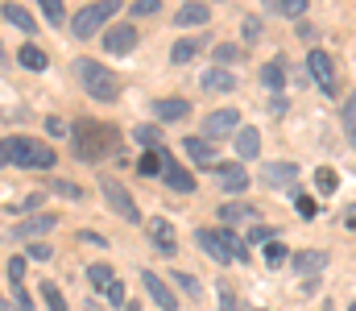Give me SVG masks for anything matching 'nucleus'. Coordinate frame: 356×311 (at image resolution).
Wrapping results in <instances>:
<instances>
[{
	"label": "nucleus",
	"instance_id": "37",
	"mask_svg": "<svg viewBox=\"0 0 356 311\" xmlns=\"http://www.w3.org/2000/svg\"><path fill=\"white\" fill-rule=\"evenodd\" d=\"M42 13L50 25H63V0H42Z\"/></svg>",
	"mask_w": 356,
	"mask_h": 311
},
{
	"label": "nucleus",
	"instance_id": "29",
	"mask_svg": "<svg viewBox=\"0 0 356 311\" xmlns=\"http://www.w3.org/2000/svg\"><path fill=\"white\" fill-rule=\"evenodd\" d=\"M340 120H344V133H348V141H353L356 150V92L344 100V112H340Z\"/></svg>",
	"mask_w": 356,
	"mask_h": 311
},
{
	"label": "nucleus",
	"instance_id": "6",
	"mask_svg": "<svg viewBox=\"0 0 356 311\" xmlns=\"http://www.w3.org/2000/svg\"><path fill=\"white\" fill-rule=\"evenodd\" d=\"M99 191H104V204L112 207L120 220H141V212H137V204H133V196H129V187L120 183V179H112V175H99Z\"/></svg>",
	"mask_w": 356,
	"mask_h": 311
},
{
	"label": "nucleus",
	"instance_id": "26",
	"mask_svg": "<svg viewBox=\"0 0 356 311\" xmlns=\"http://www.w3.org/2000/svg\"><path fill=\"white\" fill-rule=\"evenodd\" d=\"M133 137H137V145H145V154H154L158 141H162V129H158V125H137Z\"/></svg>",
	"mask_w": 356,
	"mask_h": 311
},
{
	"label": "nucleus",
	"instance_id": "19",
	"mask_svg": "<svg viewBox=\"0 0 356 311\" xmlns=\"http://www.w3.org/2000/svg\"><path fill=\"white\" fill-rule=\"evenodd\" d=\"M327 266V253L323 249H302V253H294V270L298 274H319Z\"/></svg>",
	"mask_w": 356,
	"mask_h": 311
},
{
	"label": "nucleus",
	"instance_id": "45",
	"mask_svg": "<svg viewBox=\"0 0 356 311\" xmlns=\"http://www.w3.org/2000/svg\"><path fill=\"white\" fill-rule=\"evenodd\" d=\"M46 257H50V245H38V241H33V245H29V262H46Z\"/></svg>",
	"mask_w": 356,
	"mask_h": 311
},
{
	"label": "nucleus",
	"instance_id": "25",
	"mask_svg": "<svg viewBox=\"0 0 356 311\" xmlns=\"http://www.w3.org/2000/svg\"><path fill=\"white\" fill-rule=\"evenodd\" d=\"M162 170H166V154H162V150H154V154H141V162H137V175L154 179V175H162Z\"/></svg>",
	"mask_w": 356,
	"mask_h": 311
},
{
	"label": "nucleus",
	"instance_id": "21",
	"mask_svg": "<svg viewBox=\"0 0 356 311\" xmlns=\"http://www.w3.org/2000/svg\"><path fill=\"white\" fill-rule=\"evenodd\" d=\"M207 17H211L207 4H182L175 13V25H207Z\"/></svg>",
	"mask_w": 356,
	"mask_h": 311
},
{
	"label": "nucleus",
	"instance_id": "34",
	"mask_svg": "<svg viewBox=\"0 0 356 311\" xmlns=\"http://www.w3.org/2000/svg\"><path fill=\"white\" fill-rule=\"evenodd\" d=\"M220 216H224V224H236V220L253 216V207H245V204H224V207H220Z\"/></svg>",
	"mask_w": 356,
	"mask_h": 311
},
{
	"label": "nucleus",
	"instance_id": "38",
	"mask_svg": "<svg viewBox=\"0 0 356 311\" xmlns=\"http://www.w3.org/2000/svg\"><path fill=\"white\" fill-rule=\"evenodd\" d=\"M216 58H220V67H224V63H236V58H241V46L220 42V46H216Z\"/></svg>",
	"mask_w": 356,
	"mask_h": 311
},
{
	"label": "nucleus",
	"instance_id": "51",
	"mask_svg": "<svg viewBox=\"0 0 356 311\" xmlns=\"http://www.w3.org/2000/svg\"><path fill=\"white\" fill-rule=\"evenodd\" d=\"M348 224H356V207H353V212H348Z\"/></svg>",
	"mask_w": 356,
	"mask_h": 311
},
{
	"label": "nucleus",
	"instance_id": "49",
	"mask_svg": "<svg viewBox=\"0 0 356 311\" xmlns=\"http://www.w3.org/2000/svg\"><path fill=\"white\" fill-rule=\"evenodd\" d=\"M79 237H83V241H88V245H104V241H108V237H99V232H91V228H83V232H79Z\"/></svg>",
	"mask_w": 356,
	"mask_h": 311
},
{
	"label": "nucleus",
	"instance_id": "8",
	"mask_svg": "<svg viewBox=\"0 0 356 311\" xmlns=\"http://www.w3.org/2000/svg\"><path fill=\"white\" fill-rule=\"evenodd\" d=\"M307 71H311V79H315L327 96H336V71H332V54H327V50H311V54H307Z\"/></svg>",
	"mask_w": 356,
	"mask_h": 311
},
{
	"label": "nucleus",
	"instance_id": "55",
	"mask_svg": "<svg viewBox=\"0 0 356 311\" xmlns=\"http://www.w3.org/2000/svg\"><path fill=\"white\" fill-rule=\"evenodd\" d=\"M348 311H356V303H353V308H348Z\"/></svg>",
	"mask_w": 356,
	"mask_h": 311
},
{
	"label": "nucleus",
	"instance_id": "16",
	"mask_svg": "<svg viewBox=\"0 0 356 311\" xmlns=\"http://www.w3.org/2000/svg\"><path fill=\"white\" fill-rule=\"evenodd\" d=\"M232 141H236V158H245V162L261 154V133H257V129H249V125H241V133H236Z\"/></svg>",
	"mask_w": 356,
	"mask_h": 311
},
{
	"label": "nucleus",
	"instance_id": "7",
	"mask_svg": "<svg viewBox=\"0 0 356 311\" xmlns=\"http://www.w3.org/2000/svg\"><path fill=\"white\" fill-rule=\"evenodd\" d=\"M236 133H241V112H236V108H216L211 116H203V133H199V137L216 145V141L236 137Z\"/></svg>",
	"mask_w": 356,
	"mask_h": 311
},
{
	"label": "nucleus",
	"instance_id": "43",
	"mask_svg": "<svg viewBox=\"0 0 356 311\" xmlns=\"http://www.w3.org/2000/svg\"><path fill=\"white\" fill-rule=\"evenodd\" d=\"M13 303H17V311H33L29 295H25V287H13Z\"/></svg>",
	"mask_w": 356,
	"mask_h": 311
},
{
	"label": "nucleus",
	"instance_id": "27",
	"mask_svg": "<svg viewBox=\"0 0 356 311\" xmlns=\"http://www.w3.org/2000/svg\"><path fill=\"white\" fill-rule=\"evenodd\" d=\"M88 278H91V287L95 291H108L116 278H112V266H104V262H95V266H88Z\"/></svg>",
	"mask_w": 356,
	"mask_h": 311
},
{
	"label": "nucleus",
	"instance_id": "30",
	"mask_svg": "<svg viewBox=\"0 0 356 311\" xmlns=\"http://www.w3.org/2000/svg\"><path fill=\"white\" fill-rule=\"evenodd\" d=\"M261 83H266L269 92H277V88L286 83V71H282V63H266V67H261Z\"/></svg>",
	"mask_w": 356,
	"mask_h": 311
},
{
	"label": "nucleus",
	"instance_id": "31",
	"mask_svg": "<svg viewBox=\"0 0 356 311\" xmlns=\"http://www.w3.org/2000/svg\"><path fill=\"white\" fill-rule=\"evenodd\" d=\"M38 291H42V299H46V308L50 311H67V299H63V291H58L54 282H42Z\"/></svg>",
	"mask_w": 356,
	"mask_h": 311
},
{
	"label": "nucleus",
	"instance_id": "48",
	"mask_svg": "<svg viewBox=\"0 0 356 311\" xmlns=\"http://www.w3.org/2000/svg\"><path fill=\"white\" fill-rule=\"evenodd\" d=\"M269 237H273V232H266V228H253V232H249V241H257V245H269Z\"/></svg>",
	"mask_w": 356,
	"mask_h": 311
},
{
	"label": "nucleus",
	"instance_id": "2",
	"mask_svg": "<svg viewBox=\"0 0 356 311\" xmlns=\"http://www.w3.org/2000/svg\"><path fill=\"white\" fill-rule=\"evenodd\" d=\"M4 158L13 166H25V170H50L54 166V150L46 141H38V137H8Z\"/></svg>",
	"mask_w": 356,
	"mask_h": 311
},
{
	"label": "nucleus",
	"instance_id": "5",
	"mask_svg": "<svg viewBox=\"0 0 356 311\" xmlns=\"http://www.w3.org/2000/svg\"><path fill=\"white\" fill-rule=\"evenodd\" d=\"M116 8H120V0H99V4L79 8V13L71 17V38L88 42V38H95V33H104V25L116 17Z\"/></svg>",
	"mask_w": 356,
	"mask_h": 311
},
{
	"label": "nucleus",
	"instance_id": "3",
	"mask_svg": "<svg viewBox=\"0 0 356 311\" xmlns=\"http://www.w3.org/2000/svg\"><path fill=\"white\" fill-rule=\"evenodd\" d=\"M75 75H79V83L88 88L91 100H99V104H112L116 92H120L116 75H112L104 63H95V58H75Z\"/></svg>",
	"mask_w": 356,
	"mask_h": 311
},
{
	"label": "nucleus",
	"instance_id": "28",
	"mask_svg": "<svg viewBox=\"0 0 356 311\" xmlns=\"http://www.w3.org/2000/svg\"><path fill=\"white\" fill-rule=\"evenodd\" d=\"M269 13H277V17H302L307 0H269Z\"/></svg>",
	"mask_w": 356,
	"mask_h": 311
},
{
	"label": "nucleus",
	"instance_id": "4",
	"mask_svg": "<svg viewBox=\"0 0 356 311\" xmlns=\"http://www.w3.org/2000/svg\"><path fill=\"white\" fill-rule=\"evenodd\" d=\"M195 241H199V249H203L207 257H216L220 266H228L232 257H241V262L249 257L232 228H199V232H195Z\"/></svg>",
	"mask_w": 356,
	"mask_h": 311
},
{
	"label": "nucleus",
	"instance_id": "35",
	"mask_svg": "<svg viewBox=\"0 0 356 311\" xmlns=\"http://www.w3.org/2000/svg\"><path fill=\"white\" fill-rule=\"evenodd\" d=\"M4 270H8V282L13 287H25V257H8Z\"/></svg>",
	"mask_w": 356,
	"mask_h": 311
},
{
	"label": "nucleus",
	"instance_id": "24",
	"mask_svg": "<svg viewBox=\"0 0 356 311\" xmlns=\"http://www.w3.org/2000/svg\"><path fill=\"white\" fill-rule=\"evenodd\" d=\"M154 112H158V120H182V116L191 112V104L175 96V100H158L154 104Z\"/></svg>",
	"mask_w": 356,
	"mask_h": 311
},
{
	"label": "nucleus",
	"instance_id": "17",
	"mask_svg": "<svg viewBox=\"0 0 356 311\" xmlns=\"http://www.w3.org/2000/svg\"><path fill=\"white\" fill-rule=\"evenodd\" d=\"M182 145H186V154H191L195 166H216V145H211V141H203V137H186Z\"/></svg>",
	"mask_w": 356,
	"mask_h": 311
},
{
	"label": "nucleus",
	"instance_id": "10",
	"mask_svg": "<svg viewBox=\"0 0 356 311\" xmlns=\"http://www.w3.org/2000/svg\"><path fill=\"white\" fill-rule=\"evenodd\" d=\"M50 228H58V216L42 212V216H29L25 224H17V228L8 232V241H29V245H33V237H46Z\"/></svg>",
	"mask_w": 356,
	"mask_h": 311
},
{
	"label": "nucleus",
	"instance_id": "46",
	"mask_svg": "<svg viewBox=\"0 0 356 311\" xmlns=\"http://www.w3.org/2000/svg\"><path fill=\"white\" fill-rule=\"evenodd\" d=\"M46 133H50V137H63V133H67V125H63L58 116H50V120H46Z\"/></svg>",
	"mask_w": 356,
	"mask_h": 311
},
{
	"label": "nucleus",
	"instance_id": "12",
	"mask_svg": "<svg viewBox=\"0 0 356 311\" xmlns=\"http://www.w3.org/2000/svg\"><path fill=\"white\" fill-rule=\"evenodd\" d=\"M141 282H145L149 299H154V303H158L162 311H175V308H178V299L170 295V287H166V282H162V278H158L154 270H145V274H141Z\"/></svg>",
	"mask_w": 356,
	"mask_h": 311
},
{
	"label": "nucleus",
	"instance_id": "11",
	"mask_svg": "<svg viewBox=\"0 0 356 311\" xmlns=\"http://www.w3.org/2000/svg\"><path fill=\"white\" fill-rule=\"evenodd\" d=\"M294 179H298V166L294 162H269L266 170H261V183H266L269 191L273 187H290Z\"/></svg>",
	"mask_w": 356,
	"mask_h": 311
},
{
	"label": "nucleus",
	"instance_id": "36",
	"mask_svg": "<svg viewBox=\"0 0 356 311\" xmlns=\"http://www.w3.org/2000/svg\"><path fill=\"white\" fill-rule=\"evenodd\" d=\"M294 212H298V216H302V220H311V216H315V212H319V204H315V200H311V196H302V191H298V196H294Z\"/></svg>",
	"mask_w": 356,
	"mask_h": 311
},
{
	"label": "nucleus",
	"instance_id": "32",
	"mask_svg": "<svg viewBox=\"0 0 356 311\" xmlns=\"http://www.w3.org/2000/svg\"><path fill=\"white\" fill-rule=\"evenodd\" d=\"M315 187H319L323 196H332V191L340 187V179H336V170H332V166H319V170H315Z\"/></svg>",
	"mask_w": 356,
	"mask_h": 311
},
{
	"label": "nucleus",
	"instance_id": "33",
	"mask_svg": "<svg viewBox=\"0 0 356 311\" xmlns=\"http://www.w3.org/2000/svg\"><path fill=\"white\" fill-rule=\"evenodd\" d=\"M170 278H175V282L182 287V291H186V295H191V299H203V287H199V282H195L191 274H182V270H175Z\"/></svg>",
	"mask_w": 356,
	"mask_h": 311
},
{
	"label": "nucleus",
	"instance_id": "39",
	"mask_svg": "<svg viewBox=\"0 0 356 311\" xmlns=\"http://www.w3.org/2000/svg\"><path fill=\"white\" fill-rule=\"evenodd\" d=\"M266 262H269V266L286 262V245H282V241H269V245H266Z\"/></svg>",
	"mask_w": 356,
	"mask_h": 311
},
{
	"label": "nucleus",
	"instance_id": "50",
	"mask_svg": "<svg viewBox=\"0 0 356 311\" xmlns=\"http://www.w3.org/2000/svg\"><path fill=\"white\" fill-rule=\"evenodd\" d=\"M4 162H8V158H4V141H0V166H4Z\"/></svg>",
	"mask_w": 356,
	"mask_h": 311
},
{
	"label": "nucleus",
	"instance_id": "41",
	"mask_svg": "<svg viewBox=\"0 0 356 311\" xmlns=\"http://www.w3.org/2000/svg\"><path fill=\"white\" fill-rule=\"evenodd\" d=\"M245 42H249V46L261 42V21H257V17H245Z\"/></svg>",
	"mask_w": 356,
	"mask_h": 311
},
{
	"label": "nucleus",
	"instance_id": "13",
	"mask_svg": "<svg viewBox=\"0 0 356 311\" xmlns=\"http://www.w3.org/2000/svg\"><path fill=\"white\" fill-rule=\"evenodd\" d=\"M199 88H203V92H232V88H236V71H228V67H211V71L199 75Z\"/></svg>",
	"mask_w": 356,
	"mask_h": 311
},
{
	"label": "nucleus",
	"instance_id": "18",
	"mask_svg": "<svg viewBox=\"0 0 356 311\" xmlns=\"http://www.w3.org/2000/svg\"><path fill=\"white\" fill-rule=\"evenodd\" d=\"M203 46H207V38H203V33H199V38H178L175 50H170V63H178V67H182V63H191Z\"/></svg>",
	"mask_w": 356,
	"mask_h": 311
},
{
	"label": "nucleus",
	"instance_id": "1",
	"mask_svg": "<svg viewBox=\"0 0 356 311\" xmlns=\"http://www.w3.org/2000/svg\"><path fill=\"white\" fill-rule=\"evenodd\" d=\"M71 145H75L79 158L99 162L104 154L116 150V129H112V125H99V120H79V125L71 129Z\"/></svg>",
	"mask_w": 356,
	"mask_h": 311
},
{
	"label": "nucleus",
	"instance_id": "15",
	"mask_svg": "<svg viewBox=\"0 0 356 311\" xmlns=\"http://www.w3.org/2000/svg\"><path fill=\"white\" fill-rule=\"evenodd\" d=\"M162 175H166L170 191H178V196H191V191H195V175H186L175 158H170V154H166V170H162Z\"/></svg>",
	"mask_w": 356,
	"mask_h": 311
},
{
	"label": "nucleus",
	"instance_id": "54",
	"mask_svg": "<svg viewBox=\"0 0 356 311\" xmlns=\"http://www.w3.org/2000/svg\"><path fill=\"white\" fill-rule=\"evenodd\" d=\"M0 58H4V46H0Z\"/></svg>",
	"mask_w": 356,
	"mask_h": 311
},
{
	"label": "nucleus",
	"instance_id": "42",
	"mask_svg": "<svg viewBox=\"0 0 356 311\" xmlns=\"http://www.w3.org/2000/svg\"><path fill=\"white\" fill-rule=\"evenodd\" d=\"M220 311H245L241 303H236V295H232L228 287H220Z\"/></svg>",
	"mask_w": 356,
	"mask_h": 311
},
{
	"label": "nucleus",
	"instance_id": "40",
	"mask_svg": "<svg viewBox=\"0 0 356 311\" xmlns=\"http://www.w3.org/2000/svg\"><path fill=\"white\" fill-rule=\"evenodd\" d=\"M129 8H133V17H149V13L162 8V0H137V4H129Z\"/></svg>",
	"mask_w": 356,
	"mask_h": 311
},
{
	"label": "nucleus",
	"instance_id": "9",
	"mask_svg": "<svg viewBox=\"0 0 356 311\" xmlns=\"http://www.w3.org/2000/svg\"><path fill=\"white\" fill-rule=\"evenodd\" d=\"M99 42L108 54H133L137 50V25H112V29H104Z\"/></svg>",
	"mask_w": 356,
	"mask_h": 311
},
{
	"label": "nucleus",
	"instance_id": "22",
	"mask_svg": "<svg viewBox=\"0 0 356 311\" xmlns=\"http://www.w3.org/2000/svg\"><path fill=\"white\" fill-rule=\"evenodd\" d=\"M4 21H8V25H17V29H25V33H33V29H38L33 13H29V8H21V4H4Z\"/></svg>",
	"mask_w": 356,
	"mask_h": 311
},
{
	"label": "nucleus",
	"instance_id": "20",
	"mask_svg": "<svg viewBox=\"0 0 356 311\" xmlns=\"http://www.w3.org/2000/svg\"><path fill=\"white\" fill-rule=\"evenodd\" d=\"M149 237H154V245H158L162 253H175V228H170L162 216H154V220H149Z\"/></svg>",
	"mask_w": 356,
	"mask_h": 311
},
{
	"label": "nucleus",
	"instance_id": "47",
	"mask_svg": "<svg viewBox=\"0 0 356 311\" xmlns=\"http://www.w3.org/2000/svg\"><path fill=\"white\" fill-rule=\"evenodd\" d=\"M104 295H108V303H124V287H120V282H112Z\"/></svg>",
	"mask_w": 356,
	"mask_h": 311
},
{
	"label": "nucleus",
	"instance_id": "14",
	"mask_svg": "<svg viewBox=\"0 0 356 311\" xmlns=\"http://www.w3.org/2000/svg\"><path fill=\"white\" fill-rule=\"evenodd\" d=\"M216 175H220V187H224L228 196H241V191H249V175H245L236 162H224V166H216Z\"/></svg>",
	"mask_w": 356,
	"mask_h": 311
},
{
	"label": "nucleus",
	"instance_id": "44",
	"mask_svg": "<svg viewBox=\"0 0 356 311\" xmlns=\"http://www.w3.org/2000/svg\"><path fill=\"white\" fill-rule=\"evenodd\" d=\"M54 191H58V196H67V200H83V191H79L75 183H54Z\"/></svg>",
	"mask_w": 356,
	"mask_h": 311
},
{
	"label": "nucleus",
	"instance_id": "52",
	"mask_svg": "<svg viewBox=\"0 0 356 311\" xmlns=\"http://www.w3.org/2000/svg\"><path fill=\"white\" fill-rule=\"evenodd\" d=\"M0 311H8V303H4V295H0Z\"/></svg>",
	"mask_w": 356,
	"mask_h": 311
},
{
	"label": "nucleus",
	"instance_id": "23",
	"mask_svg": "<svg viewBox=\"0 0 356 311\" xmlns=\"http://www.w3.org/2000/svg\"><path fill=\"white\" fill-rule=\"evenodd\" d=\"M17 63H21L25 71H46V50H38L33 42H25V46L17 50Z\"/></svg>",
	"mask_w": 356,
	"mask_h": 311
},
{
	"label": "nucleus",
	"instance_id": "53",
	"mask_svg": "<svg viewBox=\"0 0 356 311\" xmlns=\"http://www.w3.org/2000/svg\"><path fill=\"white\" fill-rule=\"evenodd\" d=\"M124 311H141V308H137V303H129V308H124Z\"/></svg>",
	"mask_w": 356,
	"mask_h": 311
}]
</instances>
